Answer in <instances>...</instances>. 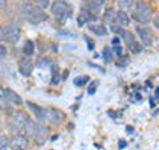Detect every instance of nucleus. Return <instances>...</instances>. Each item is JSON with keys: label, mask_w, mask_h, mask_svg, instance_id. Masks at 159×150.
<instances>
[{"label": "nucleus", "mask_w": 159, "mask_h": 150, "mask_svg": "<svg viewBox=\"0 0 159 150\" xmlns=\"http://www.w3.org/2000/svg\"><path fill=\"white\" fill-rule=\"evenodd\" d=\"M23 12H24V15H25V17L32 24H39L41 21H45V20L48 19V16L44 13L43 8L39 7L37 4L33 6V4H31V3H25L23 6Z\"/></svg>", "instance_id": "nucleus-1"}, {"label": "nucleus", "mask_w": 159, "mask_h": 150, "mask_svg": "<svg viewBox=\"0 0 159 150\" xmlns=\"http://www.w3.org/2000/svg\"><path fill=\"white\" fill-rule=\"evenodd\" d=\"M133 19L141 24H146L151 20V9L143 0L135 2V6L133 9Z\"/></svg>", "instance_id": "nucleus-2"}, {"label": "nucleus", "mask_w": 159, "mask_h": 150, "mask_svg": "<svg viewBox=\"0 0 159 150\" xmlns=\"http://www.w3.org/2000/svg\"><path fill=\"white\" fill-rule=\"evenodd\" d=\"M51 11L53 13V16L57 20H60L61 23H64L68 17L72 16V8L69 7V4H66L65 2H61V0H56L52 4Z\"/></svg>", "instance_id": "nucleus-3"}, {"label": "nucleus", "mask_w": 159, "mask_h": 150, "mask_svg": "<svg viewBox=\"0 0 159 150\" xmlns=\"http://www.w3.org/2000/svg\"><path fill=\"white\" fill-rule=\"evenodd\" d=\"M27 120H28V116L25 113L16 112L13 114V117L11 118V126H12V129H13V130H17L19 134H20V132H23L24 128H25Z\"/></svg>", "instance_id": "nucleus-4"}, {"label": "nucleus", "mask_w": 159, "mask_h": 150, "mask_svg": "<svg viewBox=\"0 0 159 150\" xmlns=\"http://www.w3.org/2000/svg\"><path fill=\"white\" fill-rule=\"evenodd\" d=\"M4 39L11 44L17 43L20 39V29L16 26H13V24H9V26L4 28Z\"/></svg>", "instance_id": "nucleus-5"}, {"label": "nucleus", "mask_w": 159, "mask_h": 150, "mask_svg": "<svg viewBox=\"0 0 159 150\" xmlns=\"http://www.w3.org/2000/svg\"><path fill=\"white\" fill-rule=\"evenodd\" d=\"M27 105L29 106V109L34 113V116H36V118L39 120V121H47V120H49V109H44V108H40L37 106L36 104L33 102H27Z\"/></svg>", "instance_id": "nucleus-6"}, {"label": "nucleus", "mask_w": 159, "mask_h": 150, "mask_svg": "<svg viewBox=\"0 0 159 150\" xmlns=\"http://www.w3.org/2000/svg\"><path fill=\"white\" fill-rule=\"evenodd\" d=\"M48 137V129L47 126H44L41 124H37L36 125V132H34V136L33 138L36 139V143L37 145H43L45 142V139Z\"/></svg>", "instance_id": "nucleus-7"}, {"label": "nucleus", "mask_w": 159, "mask_h": 150, "mask_svg": "<svg viewBox=\"0 0 159 150\" xmlns=\"http://www.w3.org/2000/svg\"><path fill=\"white\" fill-rule=\"evenodd\" d=\"M137 33H138L139 39H141V41L145 47H150L152 44V35L150 33L148 29L142 28V27H137Z\"/></svg>", "instance_id": "nucleus-8"}, {"label": "nucleus", "mask_w": 159, "mask_h": 150, "mask_svg": "<svg viewBox=\"0 0 159 150\" xmlns=\"http://www.w3.org/2000/svg\"><path fill=\"white\" fill-rule=\"evenodd\" d=\"M28 146V137L23 136V134H17L15 136L13 141L11 142V148L13 150H24Z\"/></svg>", "instance_id": "nucleus-9"}, {"label": "nucleus", "mask_w": 159, "mask_h": 150, "mask_svg": "<svg viewBox=\"0 0 159 150\" xmlns=\"http://www.w3.org/2000/svg\"><path fill=\"white\" fill-rule=\"evenodd\" d=\"M19 71L23 76H31V73L33 71V63L27 57L21 59L19 61Z\"/></svg>", "instance_id": "nucleus-10"}, {"label": "nucleus", "mask_w": 159, "mask_h": 150, "mask_svg": "<svg viewBox=\"0 0 159 150\" xmlns=\"http://www.w3.org/2000/svg\"><path fill=\"white\" fill-rule=\"evenodd\" d=\"M92 19H93V15H92V12H90V9L82 8L81 11H80L78 19H77V21H78V26H80V27L85 26V24H86V23H89V21H90Z\"/></svg>", "instance_id": "nucleus-11"}, {"label": "nucleus", "mask_w": 159, "mask_h": 150, "mask_svg": "<svg viewBox=\"0 0 159 150\" xmlns=\"http://www.w3.org/2000/svg\"><path fill=\"white\" fill-rule=\"evenodd\" d=\"M64 118H65V114L61 110H58V109H49V120L53 124H60Z\"/></svg>", "instance_id": "nucleus-12"}, {"label": "nucleus", "mask_w": 159, "mask_h": 150, "mask_svg": "<svg viewBox=\"0 0 159 150\" xmlns=\"http://www.w3.org/2000/svg\"><path fill=\"white\" fill-rule=\"evenodd\" d=\"M4 93H6V97H7V100H8L9 102L17 104V105H20V104L23 102L21 97H20L17 93H15L13 91H11V89H4Z\"/></svg>", "instance_id": "nucleus-13"}, {"label": "nucleus", "mask_w": 159, "mask_h": 150, "mask_svg": "<svg viewBox=\"0 0 159 150\" xmlns=\"http://www.w3.org/2000/svg\"><path fill=\"white\" fill-rule=\"evenodd\" d=\"M89 31L93 32L94 35H97V36H105L107 33V29L102 24H90L89 26Z\"/></svg>", "instance_id": "nucleus-14"}, {"label": "nucleus", "mask_w": 159, "mask_h": 150, "mask_svg": "<svg viewBox=\"0 0 159 150\" xmlns=\"http://www.w3.org/2000/svg\"><path fill=\"white\" fill-rule=\"evenodd\" d=\"M116 17H117V21H118V24H119L121 27H127L129 24H130V19H129V16L126 15V12L122 11V9L117 12V16H116Z\"/></svg>", "instance_id": "nucleus-15"}, {"label": "nucleus", "mask_w": 159, "mask_h": 150, "mask_svg": "<svg viewBox=\"0 0 159 150\" xmlns=\"http://www.w3.org/2000/svg\"><path fill=\"white\" fill-rule=\"evenodd\" d=\"M24 132H25L27 137H33L34 136V132H36V124H34L33 120H31L29 117L27 120V124H25V128H24Z\"/></svg>", "instance_id": "nucleus-16"}, {"label": "nucleus", "mask_w": 159, "mask_h": 150, "mask_svg": "<svg viewBox=\"0 0 159 150\" xmlns=\"http://www.w3.org/2000/svg\"><path fill=\"white\" fill-rule=\"evenodd\" d=\"M106 0H89V7H90V12H96L99 11L103 4H105Z\"/></svg>", "instance_id": "nucleus-17"}, {"label": "nucleus", "mask_w": 159, "mask_h": 150, "mask_svg": "<svg viewBox=\"0 0 159 150\" xmlns=\"http://www.w3.org/2000/svg\"><path fill=\"white\" fill-rule=\"evenodd\" d=\"M23 51H24V54H27V56H32V54H33V52H34V45H33V43L31 41V40L25 41Z\"/></svg>", "instance_id": "nucleus-18"}, {"label": "nucleus", "mask_w": 159, "mask_h": 150, "mask_svg": "<svg viewBox=\"0 0 159 150\" xmlns=\"http://www.w3.org/2000/svg\"><path fill=\"white\" fill-rule=\"evenodd\" d=\"M8 146H11L8 137L6 134H2V136H0V150H7Z\"/></svg>", "instance_id": "nucleus-19"}, {"label": "nucleus", "mask_w": 159, "mask_h": 150, "mask_svg": "<svg viewBox=\"0 0 159 150\" xmlns=\"http://www.w3.org/2000/svg\"><path fill=\"white\" fill-rule=\"evenodd\" d=\"M7 102H9V101H8L7 97H6V93H4V89L0 88V108L6 110V108H8Z\"/></svg>", "instance_id": "nucleus-20"}, {"label": "nucleus", "mask_w": 159, "mask_h": 150, "mask_svg": "<svg viewBox=\"0 0 159 150\" xmlns=\"http://www.w3.org/2000/svg\"><path fill=\"white\" fill-rule=\"evenodd\" d=\"M103 20H105L106 23H113V20H114V9L113 8H109L106 9V12L105 15H103Z\"/></svg>", "instance_id": "nucleus-21"}, {"label": "nucleus", "mask_w": 159, "mask_h": 150, "mask_svg": "<svg viewBox=\"0 0 159 150\" xmlns=\"http://www.w3.org/2000/svg\"><path fill=\"white\" fill-rule=\"evenodd\" d=\"M103 59H105L106 63H110L113 60V49L111 48H109V47L103 48Z\"/></svg>", "instance_id": "nucleus-22"}, {"label": "nucleus", "mask_w": 159, "mask_h": 150, "mask_svg": "<svg viewBox=\"0 0 159 150\" xmlns=\"http://www.w3.org/2000/svg\"><path fill=\"white\" fill-rule=\"evenodd\" d=\"M117 3H118L119 8H121L122 11H123V9H127V8L131 7L133 0H117Z\"/></svg>", "instance_id": "nucleus-23"}, {"label": "nucleus", "mask_w": 159, "mask_h": 150, "mask_svg": "<svg viewBox=\"0 0 159 150\" xmlns=\"http://www.w3.org/2000/svg\"><path fill=\"white\" fill-rule=\"evenodd\" d=\"M129 49H130V51L133 52V53H139L142 51V44H139L138 41H134L133 44H130V45H129Z\"/></svg>", "instance_id": "nucleus-24"}, {"label": "nucleus", "mask_w": 159, "mask_h": 150, "mask_svg": "<svg viewBox=\"0 0 159 150\" xmlns=\"http://www.w3.org/2000/svg\"><path fill=\"white\" fill-rule=\"evenodd\" d=\"M88 81H89L88 76H81V77L74 78V85H77V87H84V85H85Z\"/></svg>", "instance_id": "nucleus-25"}, {"label": "nucleus", "mask_w": 159, "mask_h": 150, "mask_svg": "<svg viewBox=\"0 0 159 150\" xmlns=\"http://www.w3.org/2000/svg\"><path fill=\"white\" fill-rule=\"evenodd\" d=\"M98 84H99V81H98V80H94V81H92L90 87H89V89H88L89 94H94V93H96V91H97V87H98Z\"/></svg>", "instance_id": "nucleus-26"}, {"label": "nucleus", "mask_w": 159, "mask_h": 150, "mask_svg": "<svg viewBox=\"0 0 159 150\" xmlns=\"http://www.w3.org/2000/svg\"><path fill=\"white\" fill-rule=\"evenodd\" d=\"M33 2L41 8H47L49 6V0H33Z\"/></svg>", "instance_id": "nucleus-27"}, {"label": "nucleus", "mask_w": 159, "mask_h": 150, "mask_svg": "<svg viewBox=\"0 0 159 150\" xmlns=\"http://www.w3.org/2000/svg\"><path fill=\"white\" fill-rule=\"evenodd\" d=\"M111 49H113V52L116 53L118 57H122V47L121 45H113Z\"/></svg>", "instance_id": "nucleus-28"}, {"label": "nucleus", "mask_w": 159, "mask_h": 150, "mask_svg": "<svg viewBox=\"0 0 159 150\" xmlns=\"http://www.w3.org/2000/svg\"><path fill=\"white\" fill-rule=\"evenodd\" d=\"M85 40L88 41V48H89V49H93V48H94V43H93V40H89V37H85Z\"/></svg>", "instance_id": "nucleus-29"}, {"label": "nucleus", "mask_w": 159, "mask_h": 150, "mask_svg": "<svg viewBox=\"0 0 159 150\" xmlns=\"http://www.w3.org/2000/svg\"><path fill=\"white\" fill-rule=\"evenodd\" d=\"M6 54H7V48L0 45V56H6Z\"/></svg>", "instance_id": "nucleus-30"}, {"label": "nucleus", "mask_w": 159, "mask_h": 150, "mask_svg": "<svg viewBox=\"0 0 159 150\" xmlns=\"http://www.w3.org/2000/svg\"><path fill=\"white\" fill-rule=\"evenodd\" d=\"M113 45H121V41H119L118 37H114L113 39Z\"/></svg>", "instance_id": "nucleus-31"}, {"label": "nucleus", "mask_w": 159, "mask_h": 150, "mask_svg": "<svg viewBox=\"0 0 159 150\" xmlns=\"http://www.w3.org/2000/svg\"><path fill=\"white\" fill-rule=\"evenodd\" d=\"M154 26H155L158 29H159V16L157 17H154Z\"/></svg>", "instance_id": "nucleus-32"}, {"label": "nucleus", "mask_w": 159, "mask_h": 150, "mask_svg": "<svg viewBox=\"0 0 159 150\" xmlns=\"http://www.w3.org/2000/svg\"><path fill=\"white\" fill-rule=\"evenodd\" d=\"M118 146L121 148V149H122V148H125V146H126V141H122V139H121V141L118 142Z\"/></svg>", "instance_id": "nucleus-33"}, {"label": "nucleus", "mask_w": 159, "mask_h": 150, "mask_svg": "<svg viewBox=\"0 0 159 150\" xmlns=\"http://www.w3.org/2000/svg\"><path fill=\"white\" fill-rule=\"evenodd\" d=\"M7 6V0H0V8H4Z\"/></svg>", "instance_id": "nucleus-34"}, {"label": "nucleus", "mask_w": 159, "mask_h": 150, "mask_svg": "<svg viewBox=\"0 0 159 150\" xmlns=\"http://www.w3.org/2000/svg\"><path fill=\"white\" fill-rule=\"evenodd\" d=\"M2 40H4V29L0 28V41H2Z\"/></svg>", "instance_id": "nucleus-35"}, {"label": "nucleus", "mask_w": 159, "mask_h": 150, "mask_svg": "<svg viewBox=\"0 0 159 150\" xmlns=\"http://www.w3.org/2000/svg\"><path fill=\"white\" fill-rule=\"evenodd\" d=\"M155 97H157V98H159V87H157V88H155Z\"/></svg>", "instance_id": "nucleus-36"}, {"label": "nucleus", "mask_w": 159, "mask_h": 150, "mask_svg": "<svg viewBox=\"0 0 159 150\" xmlns=\"http://www.w3.org/2000/svg\"><path fill=\"white\" fill-rule=\"evenodd\" d=\"M0 128H2V124H0Z\"/></svg>", "instance_id": "nucleus-37"}, {"label": "nucleus", "mask_w": 159, "mask_h": 150, "mask_svg": "<svg viewBox=\"0 0 159 150\" xmlns=\"http://www.w3.org/2000/svg\"><path fill=\"white\" fill-rule=\"evenodd\" d=\"M61 2H64V0H61Z\"/></svg>", "instance_id": "nucleus-38"}]
</instances>
